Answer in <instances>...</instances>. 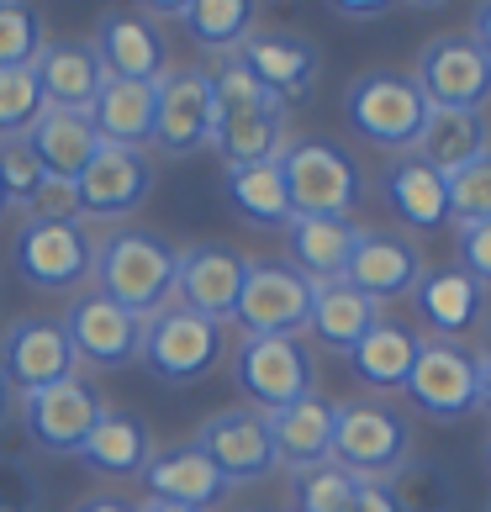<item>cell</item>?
<instances>
[{
  "mask_svg": "<svg viewBox=\"0 0 491 512\" xmlns=\"http://www.w3.org/2000/svg\"><path fill=\"white\" fill-rule=\"evenodd\" d=\"M312 291L317 286L291 264L249 259L233 322L243 328V338H301V328L312 317Z\"/></svg>",
  "mask_w": 491,
  "mask_h": 512,
  "instance_id": "cell-8",
  "label": "cell"
},
{
  "mask_svg": "<svg viewBox=\"0 0 491 512\" xmlns=\"http://www.w3.org/2000/svg\"><path fill=\"white\" fill-rule=\"evenodd\" d=\"M412 460V428L381 396H354L338 402V433H333V465L354 481H391Z\"/></svg>",
  "mask_w": 491,
  "mask_h": 512,
  "instance_id": "cell-4",
  "label": "cell"
},
{
  "mask_svg": "<svg viewBox=\"0 0 491 512\" xmlns=\"http://www.w3.org/2000/svg\"><path fill=\"white\" fill-rule=\"evenodd\" d=\"M238 64L249 69L280 106H301V101H312V90H317L323 53H317L312 37H296V32H249L238 48Z\"/></svg>",
  "mask_w": 491,
  "mask_h": 512,
  "instance_id": "cell-15",
  "label": "cell"
},
{
  "mask_svg": "<svg viewBox=\"0 0 491 512\" xmlns=\"http://www.w3.org/2000/svg\"><path fill=\"white\" fill-rule=\"evenodd\" d=\"M16 417V391H11V381H6V370H0V428H6Z\"/></svg>",
  "mask_w": 491,
  "mask_h": 512,
  "instance_id": "cell-48",
  "label": "cell"
},
{
  "mask_svg": "<svg viewBox=\"0 0 491 512\" xmlns=\"http://www.w3.org/2000/svg\"><path fill=\"white\" fill-rule=\"evenodd\" d=\"M412 80L428 96V106H444V111H476L481 117L491 101V59L470 43V32L433 37Z\"/></svg>",
  "mask_w": 491,
  "mask_h": 512,
  "instance_id": "cell-13",
  "label": "cell"
},
{
  "mask_svg": "<svg viewBox=\"0 0 491 512\" xmlns=\"http://www.w3.org/2000/svg\"><path fill=\"white\" fill-rule=\"evenodd\" d=\"M37 502H43V486H37L32 465L0 454V512H37Z\"/></svg>",
  "mask_w": 491,
  "mask_h": 512,
  "instance_id": "cell-43",
  "label": "cell"
},
{
  "mask_svg": "<svg viewBox=\"0 0 491 512\" xmlns=\"http://www.w3.org/2000/svg\"><path fill=\"white\" fill-rule=\"evenodd\" d=\"M6 212H11V206H6V191H0V217H6Z\"/></svg>",
  "mask_w": 491,
  "mask_h": 512,
  "instance_id": "cell-51",
  "label": "cell"
},
{
  "mask_svg": "<svg viewBox=\"0 0 491 512\" xmlns=\"http://www.w3.org/2000/svg\"><path fill=\"white\" fill-rule=\"evenodd\" d=\"M74 460L85 470H96V476H143V465L154 460L148 417L127 412V407H106V417L96 423V433L85 439V449Z\"/></svg>",
  "mask_w": 491,
  "mask_h": 512,
  "instance_id": "cell-26",
  "label": "cell"
},
{
  "mask_svg": "<svg viewBox=\"0 0 491 512\" xmlns=\"http://www.w3.org/2000/svg\"><path fill=\"white\" fill-rule=\"evenodd\" d=\"M154 111H159V80H111L101 96L90 101V122H96L101 143L117 148H148L154 143Z\"/></svg>",
  "mask_w": 491,
  "mask_h": 512,
  "instance_id": "cell-25",
  "label": "cell"
},
{
  "mask_svg": "<svg viewBox=\"0 0 491 512\" xmlns=\"http://www.w3.org/2000/svg\"><path fill=\"white\" fill-rule=\"evenodd\" d=\"M43 53V16L27 0H0V69H27Z\"/></svg>",
  "mask_w": 491,
  "mask_h": 512,
  "instance_id": "cell-38",
  "label": "cell"
},
{
  "mask_svg": "<svg viewBox=\"0 0 491 512\" xmlns=\"http://www.w3.org/2000/svg\"><path fill=\"white\" fill-rule=\"evenodd\" d=\"M0 370L16 396H37L59 381H74L80 375V359H74V344L64 333V322L53 317H16L6 338H0Z\"/></svg>",
  "mask_w": 491,
  "mask_h": 512,
  "instance_id": "cell-12",
  "label": "cell"
},
{
  "mask_svg": "<svg viewBox=\"0 0 491 512\" xmlns=\"http://www.w3.org/2000/svg\"><path fill=\"white\" fill-rule=\"evenodd\" d=\"M412 301H418V317L433 328V338H455V344H460V333L481 328V317H486V286L470 280L460 264L423 270Z\"/></svg>",
  "mask_w": 491,
  "mask_h": 512,
  "instance_id": "cell-24",
  "label": "cell"
},
{
  "mask_svg": "<svg viewBox=\"0 0 491 512\" xmlns=\"http://www.w3.org/2000/svg\"><path fill=\"white\" fill-rule=\"evenodd\" d=\"M233 386L254 407L280 412L301 396H317V354L301 338H243L233 354Z\"/></svg>",
  "mask_w": 491,
  "mask_h": 512,
  "instance_id": "cell-7",
  "label": "cell"
},
{
  "mask_svg": "<svg viewBox=\"0 0 491 512\" xmlns=\"http://www.w3.org/2000/svg\"><path fill=\"white\" fill-rule=\"evenodd\" d=\"M344 122L354 138H365L370 148H386V154H412L423 138L428 122V96L418 90L412 74L396 69H370L349 85L344 96Z\"/></svg>",
  "mask_w": 491,
  "mask_h": 512,
  "instance_id": "cell-3",
  "label": "cell"
},
{
  "mask_svg": "<svg viewBox=\"0 0 491 512\" xmlns=\"http://www.w3.org/2000/svg\"><path fill=\"white\" fill-rule=\"evenodd\" d=\"M48 111L43 80L37 69H0V138H27L37 127V117Z\"/></svg>",
  "mask_w": 491,
  "mask_h": 512,
  "instance_id": "cell-37",
  "label": "cell"
},
{
  "mask_svg": "<svg viewBox=\"0 0 491 512\" xmlns=\"http://www.w3.org/2000/svg\"><path fill=\"white\" fill-rule=\"evenodd\" d=\"M449 206H455V222H491V154H481L476 164H465L449 175Z\"/></svg>",
  "mask_w": 491,
  "mask_h": 512,
  "instance_id": "cell-40",
  "label": "cell"
},
{
  "mask_svg": "<svg viewBox=\"0 0 491 512\" xmlns=\"http://www.w3.org/2000/svg\"><path fill=\"white\" fill-rule=\"evenodd\" d=\"M412 407L433 423H460V417L481 412V375H476V354L455 338H418L412 354L407 386Z\"/></svg>",
  "mask_w": 491,
  "mask_h": 512,
  "instance_id": "cell-6",
  "label": "cell"
},
{
  "mask_svg": "<svg viewBox=\"0 0 491 512\" xmlns=\"http://www.w3.org/2000/svg\"><path fill=\"white\" fill-rule=\"evenodd\" d=\"M27 138L48 175H64V180H80L85 164L101 154V132L90 122V111H69V106H48Z\"/></svg>",
  "mask_w": 491,
  "mask_h": 512,
  "instance_id": "cell-29",
  "label": "cell"
},
{
  "mask_svg": "<svg viewBox=\"0 0 491 512\" xmlns=\"http://www.w3.org/2000/svg\"><path fill=\"white\" fill-rule=\"evenodd\" d=\"M381 322V307H375L370 296H360L349 286V280H323V286L312 291V317H307V328L317 344H328L338 354H349L360 338Z\"/></svg>",
  "mask_w": 491,
  "mask_h": 512,
  "instance_id": "cell-33",
  "label": "cell"
},
{
  "mask_svg": "<svg viewBox=\"0 0 491 512\" xmlns=\"http://www.w3.org/2000/svg\"><path fill=\"white\" fill-rule=\"evenodd\" d=\"M222 196L228 206L249 222V227H291V196H286V175H280V159L264 164H233L222 175Z\"/></svg>",
  "mask_w": 491,
  "mask_h": 512,
  "instance_id": "cell-34",
  "label": "cell"
},
{
  "mask_svg": "<svg viewBox=\"0 0 491 512\" xmlns=\"http://www.w3.org/2000/svg\"><path fill=\"white\" fill-rule=\"evenodd\" d=\"M354 502V476L338 465H323V470H307L296 476V512H349Z\"/></svg>",
  "mask_w": 491,
  "mask_h": 512,
  "instance_id": "cell-41",
  "label": "cell"
},
{
  "mask_svg": "<svg viewBox=\"0 0 491 512\" xmlns=\"http://www.w3.org/2000/svg\"><path fill=\"white\" fill-rule=\"evenodd\" d=\"M243 275H249V254H238L233 243H191L180 249L175 301L212 322H233Z\"/></svg>",
  "mask_w": 491,
  "mask_h": 512,
  "instance_id": "cell-17",
  "label": "cell"
},
{
  "mask_svg": "<svg viewBox=\"0 0 491 512\" xmlns=\"http://www.w3.org/2000/svg\"><path fill=\"white\" fill-rule=\"evenodd\" d=\"M486 512H491V502H486Z\"/></svg>",
  "mask_w": 491,
  "mask_h": 512,
  "instance_id": "cell-53",
  "label": "cell"
},
{
  "mask_svg": "<svg viewBox=\"0 0 491 512\" xmlns=\"http://www.w3.org/2000/svg\"><path fill=\"white\" fill-rule=\"evenodd\" d=\"M164 11L191 32L196 48H212V53H238L243 37L254 32L249 0H180V6H164Z\"/></svg>",
  "mask_w": 491,
  "mask_h": 512,
  "instance_id": "cell-35",
  "label": "cell"
},
{
  "mask_svg": "<svg viewBox=\"0 0 491 512\" xmlns=\"http://www.w3.org/2000/svg\"><path fill=\"white\" fill-rule=\"evenodd\" d=\"M222 354H228V322H212L180 301L159 307L154 317H143V344H138V359L143 370L164 386H196L206 381Z\"/></svg>",
  "mask_w": 491,
  "mask_h": 512,
  "instance_id": "cell-2",
  "label": "cell"
},
{
  "mask_svg": "<svg viewBox=\"0 0 491 512\" xmlns=\"http://www.w3.org/2000/svg\"><path fill=\"white\" fill-rule=\"evenodd\" d=\"M280 175H286L291 217H354V206L365 201L354 159L323 138H296L280 148Z\"/></svg>",
  "mask_w": 491,
  "mask_h": 512,
  "instance_id": "cell-5",
  "label": "cell"
},
{
  "mask_svg": "<svg viewBox=\"0 0 491 512\" xmlns=\"http://www.w3.org/2000/svg\"><path fill=\"white\" fill-rule=\"evenodd\" d=\"M74 512H138L132 502H122V497H85Z\"/></svg>",
  "mask_w": 491,
  "mask_h": 512,
  "instance_id": "cell-47",
  "label": "cell"
},
{
  "mask_svg": "<svg viewBox=\"0 0 491 512\" xmlns=\"http://www.w3.org/2000/svg\"><path fill=\"white\" fill-rule=\"evenodd\" d=\"M43 180H48V169L37 159L32 138H0V191H6L11 212H27Z\"/></svg>",
  "mask_w": 491,
  "mask_h": 512,
  "instance_id": "cell-39",
  "label": "cell"
},
{
  "mask_svg": "<svg viewBox=\"0 0 491 512\" xmlns=\"http://www.w3.org/2000/svg\"><path fill=\"white\" fill-rule=\"evenodd\" d=\"M286 243H291V270H301L312 286H323V280H344L349 254H354V243H360V222H349V217H296L286 227Z\"/></svg>",
  "mask_w": 491,
  "mask_h": 512,
  "instance_id": "cell-28",
  "label": "cell"
},
{
  "mask_svg": "<svg viewBox=\"0 0 491 512\" xmlns=\"http://www.w3.org/2000/svg\"><path fill=\"white\" fill-rule=\"evenodd\" d=\"M74 185H80L85 217L117 222V217L138 212V206L148 201V191H154V159H148V148L101 143V154L85 164V175L74 180Z\"/></svg>",
  "mask_w": 491,
  "mask_h": 512,
  "instance_id": "cell-18",
  "label": "cell"
},
{
  "mask_svg": "<svg viewBox=\"0 0 491 512\" xmlns=\"http://www.w3.org/2000/svg\"><path fill=\"white\" fill-rule=\"evenodd\" d=\"M470 43H476L486 59H491V0H486V6H476V16H470Z\"/></svg>",
  "mask_w": 491,
  "mask_h": 512,
  "instance_id": "cell-46",
  "label": "cell"
},
{
  "mask_svg": "<svg viewBox=\"0 0 491 512\" xmlns=\"http://www.w3.org/2000/svg\"><path fill=\"white\" fill-rule=\"evenodd\" d=\"M37 80H43L48 106H69V111H90V101L101 96L106 85V64L96 43H43V53L32 59Z\"/></svg>",
  "mask_w": 491,
  "mask_h": 512,
  "instance_id": "cell-27",
  "label": "cell"
},
{
  "mask_svg": "<svg viewBox=\"0 0 491 512\" xmlns=\"http://www.w3.org/2000/svg\"><path fill=\"white\" fill-rule=\"evenodd\" d=\"M64 333L74 344V359L90 370H122L138 359V344H143V322L122 312L117 301H106L101 291H80L69 301Z\"/></svg>",
  "mask_w": 491,
  "mask_h": 512,
  "instance_id": "cell-14",
  "label": "cell"
},
{
  "mask_svg": "<svg viewBox=\"0 0 491 512\" xmlns=\"http://www.w3.org/2000/svg\"><path fill=\"white\" fill-rule=\"evenodd\" d=\"M148 497L154 502H169V507H191V512H212L228 502V476L212 465V454H206L196 439L191 444H169V449H154V460L143 465Z\"/></svg>",
  "mask_w": 491,
  "mask_h": 512,
  "instance_id": "cell-20",
  "label": "cell"
},
{
  "mask_svg": "<svg viewBox=\"0 0 491 512\" xmlns=\"http://www.w3.org/2000/svg\"><path fill=\"white\" fill-rule=\"evenodd\" d=\"M412 354H418V333H412L407 322H396V317H381L344 359H349V370H354V381H360V386H370V391H402L407 370H412Z\"/></svg>",
  "mask_w": 491,
  "mask_h": 512,
  "instance_id": "cell-32",
  "label": "cell"
},
{
  "mask_svg": "<svg viewBox=\"0 0 491 512\" xmlns=\"http://www.w3.org/2000/svg\"><path fill=\"white\" fill-rule=\"evenodd\" d=\"M391 497L402 512H455V476L439 460H412L391 476Z\"/></svg>",
  "mask_w": 491,
  "mask_h": 512,
  "instance_id": "cell-36",
  "label": "cell"
},
{
  "mask_svg": "<svg viewBox=\"0 0 491 512\" xmlns=\"http://www.w3.org/2000/svg\"><path fill=\"white\" fill-rule=\"evenodd\" d=\"M476 375H481V412H491V354H476Z\"/></svg>",
  "mask_w": 491,
  "mask_h": 512,
  "instance_id": "cell-49",
  "label": "cell"
},
{
  "mask_svg": "<svg viewBox=\"0 0 491 512\" xmlns=\"http://www.w3.org/2000/svg\"><path fill=\"white\" fill-rule=\"evenodd\" d=\"M217 138V96L206 69H164L159 74V111H154V148L169 159H191Z\"/></svg>",
  "mask_w": 491,
  "mask_h": 512,
  "instance_id": "cell-11",
  "label": "cell"
},
{
  "mask_svg": "<svg viewBox=\"0 0 491 512\" xmlns=\"http://www.w3.org/2000/svg\"><path fill=\"white\" fill-rule=\"evenodd\" d=\"M85 206H80V185L64 180V175H48L37 185V196L27 206V222H80Z\"/></svg>",
  "mask_w": 491,
  "mask_h": 512,
  "instance_id": "cell-42",
  "label": "cell"
},
{
  "mask_svg": "<svg viewBox=\"0 0 491 512\" xmlns=\"http://www.w3.org/2000/svg\"><path fill=\"white\" fill-rule=\"evenodd\" d=\"M486 470H491V439H486Z\"/></svg>",
  "mask_w": 491,
  "mask_h": 512,
  "instance_id": "cell-52",
  "label": "cell"
},
{
  "mask_svg": "<svg viewBox=\"0 0 491 512\" xmlns=\"http://www.w3.org/2000/svg\"><path fill=\"white\" fill-rule=\"evenodd\" d=\"M175 275H180V249L164 243L159 233H148V227H111L96 243L90 280L106 301H117L138 322L175 301Z\"/></svg>",
  "mask_w": 491,
  "mask_h": 512,
  "instance_id": "cell-1",
  "label": "cell"
},
{
  "mask_svg": "<svg viewBox=\"0 0 491 512\" xmlns=\"http://www.w3.org/2000/svg\"><path fill=\"white\" fill-rule=\"evenodd\" d=\"M196 444L212 454V465L228 476V486L264 481V476H275V465H280L270 423H264V412H254V407H228V412L206 417Z\"/></svg>",
  "mask_w": 491,
  "mask_h": 512,
  "instance_id": "cell-19",
  "label": "cell"
},
{
  "mask_svg": "<svg viewBox=\"0 0 491 512\" xmlns=\"http://www.w3.org/2000/svg\"><path fill=\"white\" fill-rule=\"evenodd\" d=\"M90 43L111 80H159L164 74V32L143 11H106Z\"/></svg>",
  "mask_w": 491,
  "mask_h": 512,
  "instance_id": "cell-23",
  "label": "cell"
},
{
  "mask_svg": "<svg viewBox=\"0 0 491 512\" xmlns=\"http://www.w3.org/2000/svg\"><path fill=\"white\" fill-rule=\"evenodd\" d=\"M381 191L391 217L407 227V233H444L455 222V206H449V180L439 175L433 164H423L418 154H402L386 175H381Z\"/></svg>",
  "mask_w": 491,
  "mask_h": 512,
  "instance_id": "cell-22",
  "label": "cell"
},
{
  "mask_svg": "<svg viewBox=\"0 0 491 512\" xmlns=\"http://www.w3.org/2000/svg\"><path fill=\"white\" fill-rule=\"evenodd\" d=\"M11 264L32 291H80L96 270V238L80 222H22Z\"/></svg>",
  "mask_w": 491,
  "mask_h": 512,
  "instance_id": "cell-9",
  "label": "cell"
},
{
  "mask_svg": "<svg viewBox=\"0 0 491 512\" xmlns=\"http://www.w3.org/2000/svg\"><path fill=\"white\" fill-rule=\"evenodd\" d=\"M138 512H191V507H169V502H154V497H148V502H138Z\"/></svg>",
  "mask_w": 491,
  "mask_h": 512,
  "instance_id": "cell-50",
  "label": "cell"
},
{
  "mask_svg": "<svg viewBox=\"0 0 491 512\" xmlns=\"http://www.w3.org/2000/svg\"><path fill=\"white\" fill-rule=\"evenodd\" d=\"M349 512H402L391 497V481H354V502Z\"/></svg>",
  "mask_w": 491,
  "mask_h": 512,
  "instance_id": "cell-45",
  "label": "cell"
},
{
  "mask_svg": "<svg viewBox=\"0 0 491 512\" xmlns=\"http://www.w3.org/2000/svg\"><path fill=\"white\" fill-rule=\"evenodd\" d=\"M344 280L360 296H370L375 307H386V301H402V296L418 291L423 254H418V243H412L407 233H391V227H360V243H354V254H349Z\"/></svg>",
  "mask_w": 491,
  "mask_h": 512,
  "instance_id": "cell-16",
  "label": "cell"
},
{
  "mask_svg": "<svg viewBox=\"0 0 491 512\" xmlns=\"http://www.w3.org/2000/svg\"><path fill=\"white\" fill-rule=\"evenodd\" d=\"M212 148L222 154V164H228V169H233V164L280 159V148H286V106H280V101H264V106L222 111Z\"/></svg>",
  "mask_w": 491,
  "mask_h": 512,
  "instance_id": "cell-31",
  "label": "cell"
},
{
  "mask_svg": "<svg viewBox=\"0 0 491 512\" xmlns=\"http://www.w3.org/2000/svg\"><path fill=\"white\" fill-rule=\"evenodd\" d=\"M460 270L470 280H481V286H491V222L460 227Z\"/></svg>",
  "mask_w": 491,
  "mask_h": 512,
  "instance_id": "cell-44",
  "label": "cell"
},
{
  "mask_svg": "<svg viewBox=\"0 0 491 512\" xmlns=\"http://www.w3.org/2000/svg\"><path fill=\"white\" fill-rule=\"evenodd\" d=\"M101 417H106V396H101L96 381H85V375L59 381V386H48L37 396H22V433H27V444L43 449V454H80Z\"/></svg>",
  "mask_w": 491,
  "mask_h": 512,
  "instance_id": "cell-10",
  "label": "cell"
},
{
  "mask_svg": "<svg viewBox=\"0 0 491 512\" xmlns=\"http://www.w3.org/2000/svg\"><path fill=\"white\" fill-rule=\"evenodd\" d=\"M270 423V439H275V460L307 476V470H323L333 465V433H338V402L328 396H301V402L280 407V412H264Z\"/></svg>",
  "mask_w": 491,
  "mask_h": 512,
  "instance_id": "cell-21",
  "label": "cell"
},
{
  "mask_svg": "<svg viewBox=\"0 0 491 512\" xmlns=\"http://www.w3.org/2000/svg\"><path fill=\"white\" fill-rule=\"evenodd\" d=\"M423 164H433L439 175L449 180L455 169L476 164L481 154H491V127L476 111H444V106H428V122H423V138L412 148Z\"/></svg>",
  "mask_w": 491,
  "mask_h": 512,
  "instance_id": "cell-30",
  "label": "cell"
}]
</instances>
